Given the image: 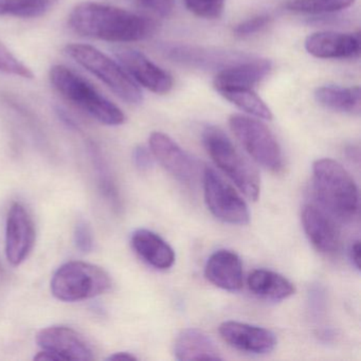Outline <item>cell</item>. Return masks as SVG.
Segmentation results:
<instances>
[{
    "label": "cell",
    "mask_w": 361,
    "mask_h": 361,
    "mask_svg": "<svg viewBox=\"0 0 361 361\" xmlns=\"http://www.w3.org/2000/svg\"><path fill=\"white\" fill-rule=\"evenodd\" d=\"M360 35L333 31L317 32L307 37L305 48L318 59H350L360 54Z\"/></svg>",
    "instance_id": "obj_15"
},
{
    "label": "cell",
    "mask_w": 361,
    "mask_h": 361,
    "mask_svg": "<svg viewBox=\"0 0 361 361\" xmlns=\"http://www.w3.org/2000/svg\"><path fill=\"white\" fill-rule=\"evenodd\" d=\"M149 147L160 164L183 183L191 185L197 178L195 160L164 133L154 132L149 136Z\"/></svg>",
    "instance_id": "obj_11"
},
{
    "label": "cell",
    "mask_w": 361,
    "mask_h": 361,
    "mask_svg": "<svg viewBox=\"0 0 361 361\" xmlns=\"http://www.w3.org/2000/svg\"><path fill=\"white\" fill-rule=\"evenodd\" d=\"M185 4L198 18L214 20L223 13L225 0H185Z\"/></svg>",
    "instance_id": "obj_27"
},
{
    "label": "cell",
    "mask_w": 361,
    "mask_h": 361,
    "mask_svg": "<svg viewBox=\"0 0 361 361\" xmlns=\"http://www.w3.org/2000/svg\"><path fill=\"white\" fill-rule=\"evenodd\" d=\"M304 231L312 246L325 255H336L341 248L339 229L334 219L314 204H306L302 210Z\"/></svg>",
    "instance_id": "obj_13"
},
{
    "label": "cell",
    "mask_w": 361,
    "mask_h": 361,
    "mask_svg": "<svg viewBox=\"0 0 361 361\" xmlns=\"http://www.w3.org/2000/svg\"><path fill=\"white\" fill-rule=\"evenodd\" d=\"M109 360L133 361V360H137V357L134 356V355H133V354H130V353L120 352V353H115V354L111 355V356L109 357Z\"/></svg>",
    "instance_id": "obj_33"
},
{
    "label": "cell",
    "mask_w": 361,
    "mask_h": 361,
    "mask_svg": "<svg viewBox=\"0 0 361 361\" xmlns=\"http://www.w3.org/2000/svg\"><path fill=\"white\" fill-rule=\"evenodd\" d=\"M92 157L94 160V166L98 174L99 185H100L101 191L104 194L105 198L113 204L116 209L119 208V197H118L117 189H116L115 183L111 180V174H109V169L105 166L104 161L101 159L100 154L96 151L94 147H92Z\"/></svg>",
    "instance_id": "obj_25"
},
{
    "label": "cell",
    "mask_w": 361,
    "mask_h": 361,
    "mask_svg": "<svg viewBox=\"0 0 361 361\" xmlns=\"http://www.w3.org/2000/svg\"><path fill=\"white\" fill-rule=\"evenodd\" d=\"M147 11L160 18H169L174 11L175 0H138Z\"/></svg>",
    "instance_id": "obj_30"
},
{
    "label": "cell",
    "mask_w": 361,
    "mask_h": 361,
    "mask_svg": "<svg viewBox=\"0 0 361 361\" xmlns=\"http://www.w3.org/2000/svg\"><path fill=\"white\" fill-rule=\"evenodd\" d=\"M219 94L249 115L261 118L264 120H271L272 113L266 103L250 88H233L219 92Z\"/></svg>",
    "instance_id": "obj_22"
},
{
    "label": "cell",
    "mask_w": 361,
    "mask_h": 361,
    "mask_svg": "<svg viewBox=\"0 0 361 361\" xmlns=\"http://www.w3.org/2000/svg\"><path fill=\"white\" fill-rule=\"evenodd\" d=\"M251 293L262 299L282 301L295 295V287L288 279L271 270H253L248 276Z\"/></svg>",
    "instance_id": "obj_20"
},
{
    "label": "cell",
    "mask_w": 361,
    "mask_h": 361,
    "mask_svg": "<svg viewBox=\"0 0 361 361\" xmlns=\"http://www.w3.org/2000/svg\"><path fill=\"white\" fill-rule=\"evenodd\" d=\"M204 147L217 166L251 200H257L261 179L257 169L238 152L229 137L216 126H208L202 134Z\"/></svg>",
    "instance_id": "obj_4"
},
{
    "label": "cell",
    "mask_w": 361,
    "mask_h": 361,
    "mask_svg": "<svg viewBox=\"0 0 361 361\" xmlns=\"http://www.w3.org/2000/svg\"><path fill=\"white\" fill-rule=\"evenodd\" d=\"M0 73L24 78V79H33L35 77L32 71L16 58L1 42H0Z\"/></svg>",
    "instance_id": "obj_26"
},
{
    "label": "cell",
    "mask_w": 361,
    "mask_h": 361,
    "mask_svg": "<svg viewBox=\"0 0 361 361\" xmlns=\"http://www.w3.org/2000/svg\"><path fill=\"white\" fill-rule=\"evenodd\" d=\"M75 243L81 252H90L94 248V238L92 229L85 221H80L75 226Z\"/></svg>",
    "instance_id": "obj_29"
},
{
    "label": "cell",
    "mask_w": 361,
    "mask_h": 361,
    "mask_svg": "<svg viewBox=\"0 0 361 361\" xmlns=\"http://www.w3.org/2000/svg\"><path fill=\"white\" fill-rule=\"evenodd\" d=\"M270 22H271L270 16H255V18H249V20L238 24L234 29V33L238 37H249V35H255V33L265 29L270 24Z\"/></svg>",
    "instance_id": "obj_28"
},
{
    "label": "cell",
    "mask_w": 361,
    "mask_h": 361,
    "mask_svg": "<svg viewBox=\"0 0 361 361\" xmlns=\"http://www.w3.org/2000/svg\"><path fill=\"white\" fill-rule=\"evenodd\" d=\"M350 257L352 259L353 265L357 270H360V242L356 240L350 246Z\"/></svg>",
    "instance_id": "obj_32"
},
{
    "label": "cell",
    "mask_w": 361,
    "mask_h": 361,
    "mask_svg": "<svg viewBox=\"0 0 361 361\" xmlns=\"http://www.w3.org/2000/svg\"><path fill=\"white\" fill-rule=\"evenodd\" d=\"M204 200L216 219L231 225H246L250 219L248 206L240 194L214 169L204 173Z\"/></svg>",
    "instance_id": "obj_8"
},
{
    "label": "cell",
    "mask_w": 361,
    "mask_h": 361,
    "mask_svg": "<svg viewBox=\"0 0 361 361\" xmlns=\"http://www.w3.org/2000/svg\"><path fill=\"white\" fill-rule=\"evenodd\" d=\"M229 124L234 136L253 160L271 172L283 170L282 149L265 124L243 115H232Z\"/></svg>",
    "instance_id": "obj_7"
},
{
    "label": "cell",
    "mask_w": 361,
    "mask_h": 361,
    "mask_svg": "<svg viewBox=\"0 0 361 361\" xmlns=\"http://www.w3.org/2000/svg\"><path fill=\"white\" fill-rule=\"evenodd\" d=\"M312 173L317 197L327 212L341 221L354 219L359 211V193L350 173L329 158L314 161Z\"/></svg>",
    "instance_id": "obj_2"
},
{
    "label": "cell",
    "mask_w": 361,
    "mask_h": 361,
    "mask_svg": "<svg viewBox=\"0 0 361 361\" xmlns=\"http://www.w3.org/2000/svg\"><path fill=\"white\" fill-rule=\"evenodd\" d=\"M35 243L32 219L23 204L16 202L8 213L6 228V255L14 266L20 265L30 255Z\"/></svg>",
    "instance_id": "obj_10"
},
{
    "label": "cell",
    "mask_w": 361,
    "mask_h": 361,
    "mask_svg": "<svg viewBox=\"0 0 361 361\" xmlns=\"http://www.w3.org/2000/svg\"><path fill=\"white\" fill-rule=\"evenodd\" d=\"M50 286L56 299L77 302L106 293L111 287V280L99 266L85 262H69L54 272Z\"/></svg>",
    "instance_id": "obj_6"
},
{
    "label": "cell",
    "mask_w": 361,
    "mask_h": 361,
    "mask_svg": "<svg viewBox=\"0 0 361 361\" xmlns=\"http://www.w3.org/2000/svg\"><path fill=\"white\" fill-rule=\"evenodd\" d=\"M115 56L130 77L149 92L164 94L172 90V77L141 52L130 48H117Z\"/></svg>",
    "instance_id": "obj_9"
},
{
    "label": "cell",
    "mask_w": 361,
    "mask_h": 361,
    "mask_svg": "<svg viewBox=\"0 0 361 361\" xmlns=\"http://www.w3.org/2000/svg\"><path fill=\"white\" fill-rule=\"evenodd\" d=\"M360 88L327 85L317 88L314 98L325 109L338 113L359 116L361 111Z\"/></svg>",
    "instance_id": "obj_21"
},
{
    "label": "cell",
    "mask_w": 361,
    "mask_h": 361,
    "mask_svg": "<svg viewBox=\"0 0 361 361\" xmlns=\"http://www.w3.org/2000/svg\"><path fill=\"white\" fill-rule=\"evenodd\" d=\"M204 274L209 282L225 290H240L243 287V264L230 250H219L207 262Z\"/></svg>",
    "instance_id": "obj_17"
},
{
    "label": "cell",
    "mask_w": 361,
    "mask_h": 361,
    "mask_svg": "<svg viewBox=\"0 0 361 361\" xmlns=\"http://www.w3.org/2000/svg\"><path fill=\"white\" fill-rule=\"evenodd\" d=\"M132 246L143 261L157 269H169L174 264L175 253L172 247L149 230L135 231L132 235Z\"/></svg>",
    "instance_id": "obj_19"
},
{
    "label": "cell",
    "mask_w": 361,
    "mask_h": 361,
    "mask_svg": "<svg viewBox=\"0 0 361 361\" xmlns=\"http://www.w3.org/2000/svg\"><path fill=\"white\" fill-rule=\"evenodd\" d=\"M64 51L68 58L98 78L124 102L130 104L142 102V92L136 82L121 65L100 50L85 44H71L65 47Z\"/></svg>",
    "instance_id": "obj_5"
},
{
    "label": "cell",
    "mask_w": 361,
    "mask_h": 361,
    "mask_svg": "<svg viewBox=\"0 0 361 361\" xmlns=\"http://www.w3.org/2000/svg\"><path fill=\"white\" fill-rule=\"evenodd\" d=\"M271 71L267 60H247L221 69L214 79L217 92L233 88H250L265 79Z\"/></svg>",
    "instance_id": "obj_16"
},
{
    "label": "cell",
    "mask_w": 361,
    "mask_h": 361,
    "mask_svg": "<svg viewBox=\"0 0 361 361\" xmlns=\"http://www.w3.org/2000/svg\"><path fill=\"white\" fill-rule=\"evenodd\" d=\"M219 334L232 348L250 354H267L276 345L271 331L247 323L227 321L219 326Z\"/></svg>",
    "instance_id": "obj_14"
},
{
    "label": "cell",
    "mask_w": 361,
    "mask_h": 361,
    "mask_svg": "<svg viewBox=\"0 0 361 361\" xmlns=\"http://www.w3.org/2000/svg\"><path fill=\"white\" fill-rule=\"evenodd\" d=\"M175 356L178 360H221L219 348L210 336L197 329H185L180 331L174 345Z\"/></svg>",
    "instance_id": "obj_18"
},
{
    "label": "cell",
    "mask_w": 361,
    "mask_h": 361,
    "mask_svg": "<svg viewBox=\"0 0 361 361\" xmlns=\"http://www.w3.org/2000/svg\"><path fill=\"white\" fill-rule=\"evenodd\" d=\"M37 342L44 350L67 360H92L94 355L84 338L75 329L67 326H49L42 329Z\"/></svg>",
    "instance_id": "obj_12"
},
{
    "label": "cell",
    "mask_w": 361,
    "mask_h": 361,
    "mask_svg": "<svg viewBox=\"0 0 361 361\" xmlns=\"http://www.w3.org/2000/svg\"><path fill=\"white\" fill-rule=\"evenodd\" d=\"M68 25L77 35L109 43L142 41L151 35L153 25L133 12L102 5L81 3L69 14Z\"/></svg>",
    "instance_id": "obj_1"
},
{
    "label": "cell",
    "mask_w": 361,
    "mask_h": 361,
    "mask_svg": "<svg viewBox=\"0 0 361 361\" xmlns=\"http://www.w3.org/2000/svg\"><path fill=\"white\" fill-rule=\"evenodd\" d=\"M133 158H134L135 164H136L137 169L145 172V171L151 169L152 164H153V159H152L151 154L149 153L145 147H138L135 149L134 154H133Z\"/></svg>",
    "instance_id": "obj_31"
},
{
    "label": "cell",
    "mask_w": 361,
    "mask_h": 361,
    "mask_svg": "<svg viewBox=\"0 0 361 361\" xmlns=\"http://www.w3.org/2000/svg\"><path fill=\"white\" fill-rule=\"evenodd\" d=\"M51 0H0V16L35 18L44 16Z\"/></svg>",
    "instance_id": "obj_23"
},
{
    "label": "cell",
    "mask_w": 361,
    "mask_h": 361,
    "mask_svg": "<svg viewBox=\"0 0 361 361\" xmlns=\"http://www.w3.org/2000/svg\"><path fill=\"white\" fill-rule=\"evenodd\" d=\"M3 276H4L3 267H1V265H0V279L3 278Z\"/></svg>",
    "instance_id": "obj_34"
},
{
    "label": "cell",
    "mask_w": 361,
    "mask_h": 361,
    "mask_svg": "<svg viewBox=\"0 0 361 361\" xmlns=\"http://www.w3.org/2000/svg\"><path fill=\"white\" fill-rule=\"evenodd\" d=\"M355 0H290L287 9L305 14H325L348 9Z\"/></svg>",
    "instance_id": "obj_24"
},
{
    "label": "cell",
    "mask_w": 361,
    "mask_h": 361,
    "mask_svg": "<svg viewBox=\"0 0 361 361\" xmlns=\"http://www.w3.org/2000/svg\"><path fill=\"white\" fill-rule=\"evenodd\" d=\"M49 79L63 98L100 123L117 126L126 122V115L117 105L68 67L54 65L50 69Z\"/></svg>",
    "instance_id": "obj_3"
}]
</instances>
